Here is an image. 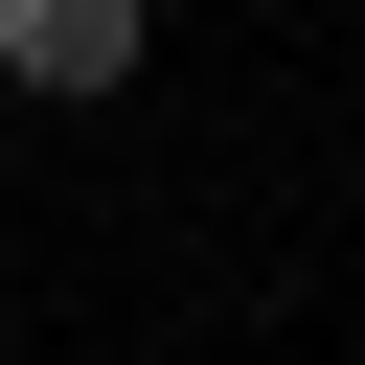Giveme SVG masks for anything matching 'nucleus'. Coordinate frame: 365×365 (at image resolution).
I'll use <instances>...</instances> for the list:
<instances>
[{
    "label": "nucleus",
    "instance_id": "obj_1",
    "mask_svg": "<svg viewBox=\"0 0 365 365\" xmlns=\"http://www.w3.org/2000/svg\"><path fill=\"white\" fill-rule=\"evenodd\" d=\"M160 0H0V91H137Z\"/></svg>",
    "mask_w": 365,
    "mask_h": 365
}]
</instances>
